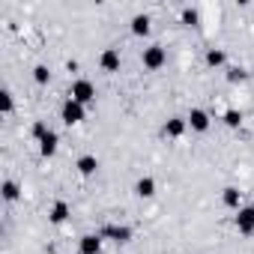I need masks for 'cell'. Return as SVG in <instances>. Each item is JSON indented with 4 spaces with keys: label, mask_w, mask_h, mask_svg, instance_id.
<instances>
[{
    "label": "cell",
    "mask_w": 254,
    "mask_h": 254,
    "mask_svg": "<svg viewBox=\"0 0 254 254\" xmlns=\"http://www.w3.org/2000/svg\"><path fill=\"white\" fill-rule=\"evenodd\" d=\"M239 120H242L239 111H227V114H224V123H227V126H239Z\"/></svg>",
    "instance_id": "obj_19"
},
{
    "label": "cell",
    "mask_w": 254,
    "mask_h": 254,
    "mask_svg": "<svg viewBox=\"0 0 254 254\" xmlns=\"http://www.w3.org/2000/svg\"><path fill=\"white\" fill-rule=\"evenodd\" d=\"M96 168H99V162H96V156H81V159H78V171H81L84 177H90V174H96Z\"/></svg>",
    "instance_id": "obj_14"
},
{
    "label": "cell",
    "mask_w": 254,
    "mask_h": 254,
    "mask_svg": "<svg viewBox=\"0 0 254 254\" xmlns=\"http://www.w3.org/2000/svg\"><path fill=\"white\" fill-rule=\"evenodd\" d=\"M102 251V236H81V254H99Z\"/></svg>",
    "instance_id": "obj_10"
},
{
    "label": "cell",
    "mask_w": 254,
    "mask_h": 254,
    "mask_svg": "<svg viewBox=\"0 0 254 254\" xmlns=\"http://www.w3.org/2000/svg\"><path fill=\"white\" fill-rule=\"evenodd\" d=\"M99 66H102L105 72H117V69H120V51H117V48H105L102 57H99Z\"/></svg>",
    "instance_id": "obj_5"
},
{
    "label": "cell",
    "mask_w": 254,
    "mask_h": 254,
    "mask_svg": "<svg viewBox=\"0 0 254 254\" xmlns=\"http://www.w3.org/2000/svg\"><path fill=\"white\" fill-rule=\"evenodd\" d=\"M135 194H138V197H153V194H156V180H153V177H141V180L135 183Z\"/></svg>",
    "instance_id": "obj_8"
},
{
    "label": "cell",
    "mask_w": 254,
    "mask_h": 254,
    "mask_svg": "<svg viewBox=\"0 0 254 254\" xmlns=\"http://www.w3.org/2000/svg\"><path fill=\"white\" fill-rule=\"evenodd\" d=\"M183 21L186 24H197V12L194 9H183Z\"/></svg>",
    "instance_id": "obj_20"
},
{
    "label": "cell",
    "mask_w": 254,
    "mask_h": 254,
    "mask_svg": "<svg viewBox=\"0 0 254 254\" xmlns=\"http://www.w3.org/2000/svg\"><path fill=\"white\" fill-rule=\"evenodd\" d=\"M165 60H168V54H165L162 45H150V48H144V66H147V69H162Z\"/></svg>",
    "instance_id": "obj_2"
},
{
    "label": "cell",
    "mask_w": 254,
    "mask_h": 254,
    "mask_svg": "<svg viewBox=\"0 0 254 254\" xmlns=\"http://www.w3.org/2000/svg\"><path fill=\"white\" fill-rule=\"evenodd\" d=\"M60 114H63V123H66V126H75V123H81V120H84V105H78L75 99H69V102L63 105V111H60Z\"/></svg>",
    "instance_id": "obj_3"
},
{
    "label": "cell",
    "mask_w": 254,
    "mask_h": 254,
    "mask_svg": "<svg viewBox=\"0 0 254 254\" xmlns=\"http://www.w3.org/2000/svg\"><path fill=\"white\" fill-rule=\"evenodd\" d=\"M132 33L135 36H147L150 33V18L147 15H135L132 18Z\"/></svg>",
    "instance_id": "obj_13"
},
{
    "label": "cell",
    "mask_w": 254,
    "mask_h": 254,
    "mask_svg": "<svg viewBox=\"0 0 254 254\" xmlns=\"http://www.w3.org/2000/svg\"><path fill=\"white\" fill-rule=\"evenodd\" d=\"M48 218H51L54 224H60V221H66V218H69V203H66V200H57V203L51 206V212H48Z\"/></svg>",
    "instance_id": "obj_9"
},
{
    "label": "cell",
    "mask_w": 254,
    "mask_h": 254,
    "mask_svg": "<svg viewBox=\"0 0 254 254\" xmlns=\"http://www.w3.org/2000/svg\"><path fill=\"white\" fill-rule=\"evenodd\" d=\"M224 206H230V209L239 206V191L236 189H224Z\"/></svg>",
    "instance_id": "obj_15"
},
{
    "label": "cell",
    "mask_w": 254,
    "mask_h": 254,
    "mask_svg": "<svg viewBox=\"0 0 254 254\" xmlns=\"http://www.w3.org/2000/svg\"><path fill=\"white\" fill-rule=\"evenodd\" d=\"M189 126H191L194 132H206V129H209V117H206V111L194 108V111L189 114Z\"/></svg>",
    "instance_id": "obj_6"
},
{
    "label": "cell",
    "mask_w": 254,
    "mask_h": 254,
    "mask_svg": "<svg viewBox=\"0 0 254 254\" xmlns=\"http://www.w3.org/2000/svg\"><path fill=\"white\" fill-rule=\"evenodd\" d=\"M227 81H233V84H236V81H245V72H242V69H230V72H227Z\"/></svg>",
    "instance_id": "obj_21"
},
{
    "label": "cell",
    "mask_w": 254,
    "mask_h": 254,
    "mask_svg": "<svg viewBox=\"0 0 254 254\" xmlns=\"http://www.w3.org/2000/svg\"><path fill=\"white\" fill-rule=\"evenodd\" d=\"M33 78H36V84H48V78H51V72H48L45 66H36V69H33Z\"/></svg>",
    "instance_id": "obj_18"
},
{
    "label": "cell",
    "mask_w": 254,
    "mask_h": 254,
    "mask_svg": "<svg viewBox=\"0 0 254 254\" xmlns=\"http://www.w3.org/2000/svg\"><path fill=\"white\" fill-rule=\"evenodd\" d=\"M9 111H12V93L6 90L3 93V114H9Z\"/></svg>",
    "instance_id": "obj_22"
},
{
    "label": "cell",
    "mask_w": 254,
    "mask_h": 254,
    "mask_svg": "<svg viewBox=\"0 0 254 254\" xmlns=\"http://www.w3.org/2000/svg\"><path fill=\"white\" fill-rule=\"evenodd\" d=\"M3 197H6V200H15V197H18V186H15L12 180L3 183Z\"/></svg>",
    "instance_id": "obj_16"
},
{
    "label": "cell",
    "mask_w": 254,
    "mask_h": 254,
    "mask_svg": "<svg viewBox=\"0 0 254 254\" xmlns=\"http://www.w3.org/2000/svg\"><path fill=\"white\" fill-rule=\"evenodd\" d=\"M102 236H111V239H117V242H129V239H132V227H105Z\"/></svg>",
    "instance_id": "obj_11"
},
{
    "label": "cell",
    "mask_w": 254,
    "mask_h": 254,
    "mask_svg": "<svg viewBox=\"0 0 254 254\" xmlns=\"http://www.w3.org/2000/svg\"><path fill=\"white\" fill-rule=\"evenodd\" d=\"M39 150H42V156H54V153H57V132H48V135L39 141Z\"/></svg>",
    "instance_id": "obj_12"
},
{
    "label": "cell",
    "mask_w": 254,
    "mask_h": 254,
    "mask_svg": "<svg viewBox=\"0 0 254 254\" xmlns=\"http://www.w3.org/2000/svg\"><path fill=\"white\" fill-rule=\"evenodd\" d=\"M78 105H90L93 99H96V87L87 81V78H78L75 84H72V93H69Z\"/></svg>",
    "instance_id": "obj_1"
},
{
    "label": "cell",
    "mask_w": 254,
    "mask_h": 254,
    "mask_svg": "<svg viewBox=\"0 0 254 254\" xmlns=\"http://www.w3.org/2000/svg\"><path fill=\"white\" fill-rule=\"evenodd\" d=\"M186 129H189V120H180V117H174V120L165 123V135L168 138H180Z\"/></svg>",
    "instance_id": "obj_7"
},
{
    "label": "cell",
    "mask_w": 254,
    "mask_h": 254,
    "mask_svg": "<svg viewBox=\"0 0 254 254\" xmlns=\"http://www.w3.org/2000/svg\"><path fill=\"white\" fill-rule=\"evenodd\" d=\"M206 63L209 66H224V51H209L206 54Z\"/></svg>",
    "instance_id": "obj_17"
},
{
    "label": "cell",
    "mask_w": 254,
    "mask_h": 254,
    "mask_svg": "<svg viewBox=\"0 0 254 254\" xmlns=\"http://www.w3.org/2000/svg\"><path fill=\"white\" fill-rule=\"evenodd\" d=\"M236 227H239V233H254V206H242L239 209Z\"/></svg>",
    "instance_id": "obj_4"
}]
</instances>
